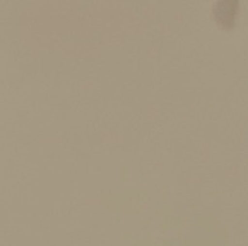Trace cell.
<instances>
[{"mask_svg": "<svg viewBox=\"0 0 248 246\" xmlns=\"http://www.w3.org/2000/svg\"><path fill=\"white\" fill-rule=\"evenodd\" d=\"M238 13V1H219L215 7L214 14L215 19L219 22V25L224 27H232L234 23V19Z\"/></svg>", "mask_w": 248, "mask_h": 246, "instance_id": "1", "label": "cell"}]
</instances>
